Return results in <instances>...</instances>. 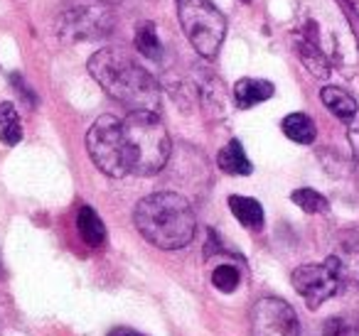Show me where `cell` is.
I'll list each match as a JSON object with an SVG mask.
<instances>
[{
    "label": "cell",
    "instance_id": "cell-13",
    "mask_svg": "<svg viewBox=\"0 0 359 336\" xmlns=\"http://www.w3.org/2000/svg\"><path fill=\"white\" fill-rule=\"evenodd\" d=\"M229 209L234 214V218L241 226L251 228V231H261L264 228V206L259 199L254 197H241V194H231L229 197Z\"/></svg>",
    "mask_w": 359,
    "mask_h": 336
},
{
    "label": "cell",
    "instance_id": "cell-14",
    "mask_svg": "<svg viewBox=\"0 0 359 336\" xmlns=\"http://www.w3.org/2000/svg\"><path fill=\"white\" fill-rule=\"evenodd\" d=\"M217 164H219L222 172L226 174H236V177H246V174L254 172V164L246 158L244 148H241L239 140H229L224 148L217 155Z\"/></svg>",
    "mask_w": 359,
    "mask_h": 336
},
{
    "label": "cell",
    "instance_id": "cell-7",
    "mask_svg": "<svg viewBox=\"0 0 359 336\" xmlns=\"http://www.w3.org/2000/svg\"><path fill=\"white\" fill-rule=\"evenodd\" d=\"M290 280H293L295 292L303 297L310 309H318L323 302L337 295L339 287L344 285L334 255H330L325 262H308V265L295 267Z\"/></svg>",
    "mask_w": 359,
    "mask_h": 336
},
{
    "label": "cell",
    "instance_id": "cell-4",
    "mask_svg": "<svg viewBox=\"0 0 359 336\" xmlns=\"http://www.w3.org/2000/svg\"><path fill=\"white\" fill-rule=\"evenodd\" d=\"M180 25L190 45L205 59H215L226 35V20L212 0H175Z\"/></svg>",
    "mask_w": 359,
    "mask_h": 336
},
{
    "label": "cell",
    "instance_id": "cell-10",
    "mask_svg": "<svg viewBox=\"0 0 359 336\" xmlns=\"http://www.w3.org/2000/svg\"><path fill=\"white\" fill-rule=\"evenodd\" d=\"M273 94H276V86L266 79H251V76H246V79H239L234 84V104L241 111L264 104Z\"/></svg>",
    "mask_w": 359,
    "mask_h": 336
},
{
    "label": "cell",
    "instance_id": "cell-8",
    "mask_svg": "<svg viewBox=\"0 0 359 336\" xmlns=\"http://www.w3.org/2000/svg\"><path fill=\"white\" fill-rule=\"evenodd\" d=\"M251 336H300L298 314L280 297H264L251 309Z\"/></svg>",
    "mask_w": 359,
    "mask_h": 336
},
{
    "label": "cell",
    "instance_id": "cell-25",
    "mask_svg": "<svg viewBox=\"0 0 359 336\" xmlns=\"http://www.w3.org/2000/svg\"><path fill=\"white\" fill-rule=\"evenodd\" d=\"M347 6L352 8V13H354V15L359 18V0H347Z\"/></svg>",
    "mask_w": 359,
    "mask_h": 336
},
{
    "label": "cell",
    "instance_id": "cell-21",
    "mask_svg": "<svg viewBox=\"0 0 359 336\" xmlns=\"http://www.w3.org/2000/svg\"><path fill=\"white\" fill-rule=\"evenodd\" d=\"M11 81H13V86H15V89L20 91L22 101H25V104L30 106V108H35V104H37V94L30 89V86H27V81L22 79L20 74H13V76H11Z\"/></svg>",
    "mask_w": 359,
    "mask_h": 336
},
{
    "label": "cell",
    "instance_id": "cell-6",
    "mask_svg": "<svg viewBox=\"0 0 359 336\" xmlns=\"http://www.w3.org/2000/svg\"><path fill=\"white\" fill-rule=\"evenodd\" d=\"M116 25V15L106 0H72L60 18V37L65 42H89L106 37Z\"/></svg>",
    "mask_w": 359,
    "mask_h": 336
},
{
    "label": "cell",
    "instance_id": "cell-5",
    "mask_svg": "<svg viewBox=\"0 0 359 336\" xmlns=\"http://www.w3.org/2000/svg\"><path fill=\"white\" fill-rule=\"evenodd\" d=\"M86 153L106 177L118 179L130 174L128 158H126L123 120L116 115H101L91 123L86 133Z\"/></svg>",
    "mask_w": 359,
    "mask_h": 336
},
{
    "label": "cell",
    "instance_id": "cell-9",
    "mask_svg": "<svg viewBox=\"0 0 359 336\" xmlns=\"http://www.w3.org/2000/svg\"><path fill=\"white\" fill-rule=\"evenodd\" d=\"M293 50H295V55H298L300 64H303L315 79H327L330 62H327V55H325L323 45H320V37L315 35L313 22H308V27L293 37Z\"/></svg>",
    "mask_w": 359,
    "mask_h": 336
},
{
    "label": "cell",
    "instance_id": "cell-3",
    "mask_svg": "<svg viewBox=\"0 0 359 336\" xmlns=\"http://www.w3.org/2000/svg\"><path fill=\"white\" fill-rule=\"evenodd\" d=\"M123 120V140L126 158H128V172L138 177H150L168 164L172 143H170L168 128L158 113L150 111H130Z\"/></svg>",
    "mask_w": 359,
    "mask_h": 336
},
{
    "label": "cell",
    "instance_id": "cell-11",
    "mask_svg": "<svg viewBox=\"0 0 359 336\" xmlns=\"http://www.w3.org/2000/svg\"><path fill=\"white\" fill-rule=\"evenodd\" d=\"M337 265L342 282L359 287V233H347L337 246Z\"/></svg>",
    "mask_w": 359,
    "mask_h": 336
},
{
    "label": "cell",
    "instance_id": "cell-18",
    "mask_svg": "<svg viewBox=\"0 0 359 336\" xmlns=\"http://www.w3.org/2000/svg\"><path fill=\"white\" fill-rule=\"evenodd\" d=\"M290 199H293L295 206H300L305 214H327L330 211L327 199H325L320 192H315V189H310V187L295 189V192L290 194Z\"/></svg>",
    "mask_w": 359,
    "mask_h": 336
},
{
    "label": "cell",
    "instance_id": "cell-16",
    "mask_svg": "<svg viewBox=\"0 0 359 336\" xmlns=\"http://www.w3.org/2000/svg\"><path fill=\"white\" fill-rule=\"evenodd\" d=\"M280 128H283L285 138L293 140V143H298V145L315 143V135H318L315 120L310 118L308 113H300V111H295V113L285 115L283 123H280Z\"/></svg>",
    "mask_w": 359,
    "mask_h": 336
},
{
    "label": "cell",
    "instance_id": "cell-20",
    "mask_svg": "<svg viewBox=\"0 0 359 336\" xmlns=\"http://www.w3.org/2000/svg\"><path fill=\"white\" fill-rule=\"evenodd\" d=\"M0 140L6 145H18L22 140V123L20 118L18 120H11V123H6L3 128H0Z\"/></svg>",
    "mask_w": 359,
    "mask_h": 336
},
{
    "label": "cell",
    "instance_id": "cell-2",
    "mask_svg": "<svg viewBox=\"0 0 359 336\" xmlns=\"http://www.w3.org/2000/svg\"><path fill=\"white\" fill-rule=\"evenodd\" d=\"M135 228L155 248L177 251L195 238V211L177 192H155L140 199L133 211Z\"/></svg>",
    "mask_w": 359,
    "mask_h": 336
},
{
    "label": "cell",
    "instance_id": "cell-17",
    "mask_svg": "<svg viewBox=\"0 0 359 336\" xmlns=\"http://www.w3.org/2000/svg\"><path fill=\"white\" fill-rule=\"evenodd\" d=\"M135 50L143 57H148V59H155V62L163 59V45H160L158 30H155L153 22L145 20L135 27Z\"/></svg>",
    "mask_w": 359,
    "mask_h": 336
},
{
    "label": "cell",
    "instance_id": "cell-19",
    "mask_svg": "<svg viewBox=\"0 0 359 336\" xmlns=\"http://www.w3.org/2000/svg\"><path fill=\"white\" fill-rule=\"evenodd\" d=\"M212 285L219 292H224V295L234 292L236 287H239V270H236V265L224 262V265L215 267V272H212Z\"/></svg>",
    "mask_w": 359,
    "mask_h": 336
},
{
    "label": "cell",
    "instance_id": "cell-1",
    "mask_svg": "<svg viewBox=\"0 0 359 336\" xmlns=\"http://www.w3.org/2000/svg\"><path fill=\"white\" fill-rule=\"evenodd\" d=\"M86 66L96 84L128 111H160L158 81L123 50L104 47L91 57Z\"/></svg>",
    "mask_w": 359,
    "mask_h": 336
},
{
    "label": "cell",
    "instance_id": "cell-22",
    "mask_svg": "<svg viewBox=\"0 0 359 336\" xmlns=\"http://www.w3.org/2000/svg\"><path fill=\"white\" fill-rule=\"evenodd\" d=\"M347 140H349V148H352L354 160L359 164V115L347 123Z\"/></svg>",
    "mask_w": 359,
    "mask_h": 336
},
{
    "label": "cell",
    "instance_id": "cell-23",
    "mask_svg": "<svg viewBox=\"0 0 359 336\" xmlns=\"http://www.w3.org/2000/svg\"><path fill=\"white\" fill-rule=\"evenodd\" d=\"M11 120H18V111H15V106L13 104H0V128L6 123H11Z\"/></svg>",
    "mask_w": 359,
    "mask_h": 336
},
{
    "label": "cell",
    "instance_id": "cell-26",
    "mask_svg": "<svg viewBox=\"0 0 359 336\" xmlns=\"http://www.w3.org/2000/svg\"><path fill=\"white\" fill-rule=\"evenodd\" d=\"M241 3H251V0H241Z\"/></svg>",
    "mask_w": 359,
    "mask_h": 336
},
{
    "label": "cell",
    "instance_id": "cell-12",
    "mask_svg": "<svg viewBox=\"0 0 359 336\" xmlns=\"http://www.w3.org/2000/svg\"><path fill=\"white\" fill-rule=\"evenodd\" d=\"M320 99H323L325 108L332 115H337L339 120H344V123H349V120L359 115V106L354 101V96L347 94L344 89H339V86H325L320 91Z\"/></svg>",
    "mask_w": 359,
    "mask_h": 336
},
{
    "label": "cell",
    "instance_id": "cell-24",
    "mask_svg": "<svg viewBox=\"0 0 359 336\" xmlns=\"http://www.w3.org/2000/svg\"><path fill=\"white\" fill-rule=\"evenodd\" d=\"M106 336H143V334L135 329H128V326H116V329H111Z\"/></svg>",
    "mask_w": 359,
    "mask_h": 336
},
{
    "label": "cell",
    "instance_id": "cell-15",
    "mask_svg": "<svg viewBox=\"0 0 359 336\" xmlns=\"http://www.w3.org/2000/svg\"><path fill=\"white\" fill-rule=\"evenodd\" d=\"M76 228H79L81 241L89 248H101L106 243V226L91 206L79 209V214H76Z\"/></svg>",
    "mask_w": 359,
    "mask_h": 336
}]
</instances>
